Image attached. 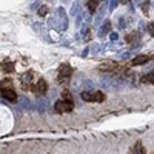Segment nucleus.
Instances as JSON below:
<instances>
[{"instance_id":"obj_7","label":"nucleus","mask_w":154,"mask_h":154,"mask_svg":"<svg viewBox=\"0 0 154 154\" xmlns=\"http://www.w3.org/2000/svg\"><path fill=\"white\" fill-rule=\"evenodd\" d=\"M2 97L6 99L8 102H12V103L17 100V94L12 88H2Z\"/></svg>"},{"instance_id":"obj_5","label":"nucleus","mask_w":154,"mask_h":154,"mask_svg":"<svg viewBox=\"0 0 154 154\" xmlns=\"http://www.w3.org/2000/svg\"><path fill=\"white\" fill-rule=\"evenodd\" d=\"M54 109L59 114H65V112H69V111L74 109V103H72V102H66V100L62 99V100H57L54 103Z\"/></svg>"},{"instance_id":"obj_4","label":"nucleus","mask_w":154,"mask_h":154,"mask_svg":"<svg viewBox=\"0 0 154 154\" xmlns=\"http://www.w3.org/2000/svg\"><path fill=\"white\" fill-rule=\"evenodd\" d=\"M34 72L32 71H28V72H25L22 77H20V83H22V88L25 89H32L34 83L38 80V79H34Z\"/></svg>"},{"instance_id":"obj_11","label":"nucleus","mask_w":154,"mask_h":154,"mask_svg":"<svg viewBox=\"0 0 154 154\" xmlns=\"http://www.w3.org/2000/svg\"><path fill=\"white\" fill-rule=\"evenodd\" d=\"M2 69L5 72H12L16 69V66H14V63H12V62H5V63H2Z\"/></svg>"},{"instance_id":"obj_13","label":"nucleus","mask_w":154,"mask_h":154,"mask_svg":"<svg viewBox=\"0 0 154 154\" xmlns=\"http://www.w3.org/2000/svg\"><path fill=\"white\" fill-rule=\"evenodd\" d=\"M62 97H63V100H66V102H72V96H71V93L68 91V89H63L62 91Z\"/></svg>"},{"instance_id":"obj_10","label":"nucleus","mask_w":154,"mask_h":154,"mask_svg":"<svg viewBox=\"0 0 154 154\" xmlns=\"http://www.w3.org/2000/svg\"><path fill=\"white\" fill-rule=\"evenodd\" d=\"M131 154H145V149H143V145L140 143V142H137L134 146H133V149H131Z\"/></svg>"},{"instance_id":"obj_9","label":"nucleus","mask_w":154,"mask_h":154,"mask_svg":"<svg viewBox=\"0 0 154 154\" xmlns=\"http://www.w3.org/2000/svg\"><path fill=\"white\" fill-rule=\"evenodd\" d=\"M140 82H142V83H151V85H154V71H151V72L142 75V77H140Z\"/></svg>"},{"instance_id":"obj_12","label":"nucleus","mask_w":154,"mask_h":154,"mask_svg":"<svg viewBox=\"0 0 154 154\" xmlns=\"http://www.w3.org/2000/svg\"><path fill=\"white\" fill-rule=\"evenodd\" d=\"M99 3H100V2H99V0H91V2H88V3H86V6H88V9H89V11H91V12H94V11L97 9V6H99Z\"/></svg>"},{"instance_id":"obj_16","label":"nucleus","mask_w":154,"mask_h":154,"mask_svg":"<svg viewBox=\"0 0 154 154\" xmlns=\"http://www.w3.org/2000/svg\"><path fill=\"white\" fill-rule=\"evenodd\" d=\"M46 11H48V8H46V6H42L40 9H38V16H45Z\"/></svg>"},{"instance_id":"obj_1","label":"nucleus","mask_w":154,"mask_h":154,"mask_svg":"<svg viewBox=\"0 0 154 154\" xmlns=\"http://www.w3.org/2000/svg\"><path fill=\"white\" fill-rule=\"evenodd\" d=\"M99 69L109 72V74H116V75H123L128 71V66L120 65V63H116V62H103V63H100Z\"/></svg>"},{"instance_id":"obj_2","label":"nucleus","mask_w":154,"mask_h":154,"mask_svg":"<svg viewBox=\"0 0 154 154\" xmlns=\"http://www.w3.org/2000/svg\"><path fill=\"white\" fill-rule=\"evenodd\" d=\"M72 75V66L68 65V63H63V65L59 66V71H57V82L59 83H68L69 79Z\"/></svg>"},{"instance_id":"obj_14","label":"nucleus","mask_w":154,"mask_h":154,"mask_svg":"<svg viewBox=\"0 0 154 154\" xmlns=\"http://www.w3.org/2000/svg\"><path fill=\"white\" fill-rule=\"evenodd\" d=\"M136 37H139V34H137V32H131V34H128V35H126L125 40H126V42H133Z\"/></svg>"},{"instance_id":"obj_15","label":"nucleus","mask_w":154,"mask_h":154,"mask_svg":"<svg viewBox=\"0 0 154 154\" xmlns=\"http://www.w3.org/2000/svg\"><path fill=\"white\" fill-rule=\"evenodd\" d=\"M148 32L154 37V23H148Z\"/></svg>"},{"instance_id":"obj_6","label":"nucleus","mask_w":154,"mask_h":154,"mask_svg":"<svg viewBox=\"0 0 154 154\" xmlns=\"http://www.w3.org/2000/svg\"><path fill=\"white\" fill-rule=\"evenodd\" d=\"M46 89H48L46 80H45V79H38V80L34 83V86H32L31 91H32L35 96H43V94L46 93Z\"/></svg>"},{"instance_id":"obj_8","label":"nucleus","mask_w":154,"mask_h":154,"mask_svg":"<svg viewBox=\"0 0 154 154\" xmlns=\"http://www.w3.org/2000/svg\"><path fill=\"white\" fill-rule=\"evenodd\" d=\"M149 59H151V56H137V57H134L133 60H131V63L130 65L131 66H139V65H145L146 62H149Z\"/></svg>"},{"instance_id":"obj_3","label":"nucleus","mask_w":154,"mask_h":154,"mask_svg":"<svg viewBox=\"0 0 154 154\" xmlns=\"http://www.w3.org/2000/svg\"><path fill=\"white\" fill-rule=\"evenodd\" d=\"M80 97L85 100V102H93V103H102V102L105 100V94L102 91H93V93H82Z\"/></svg>"}]
</instances>
